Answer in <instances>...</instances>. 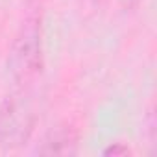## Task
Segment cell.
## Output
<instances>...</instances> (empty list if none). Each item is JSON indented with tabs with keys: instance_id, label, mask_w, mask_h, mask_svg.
<instances>
[{
	"instance_id": "7a4b0ae2",
	"label": "cell",
	"mask_w": 157,
	"mask_h": 157,
	"mask_svg": "<svg viewBox=\"0 0 157 157\" xmlns=\"http://www.w3.org/2000/svg\"><path fill=\"white\" fill-rule=\"evenodd\" d=\"M35 126V109L30 94L21 87L0 104V146L15 150L28 142Z\"/></svg>"
},
{
	"instance_id": "8992f818",
	"label": "cell",
	"mask_w": 157,
	"mask_h": 157,
	"mask_svg": "<svg viewBox=\"0 0 157 157\" xmlns=\"http://www.w3.org/2000/svg\"><path fill=\"white\" fill-rule=\"evenodd\" d=\"M93 2H96V0H93Z\"/></svg>"
},
{
	"instance_id": "5b68a950",
	"label": "cell",
	"mask_w": 157,
	"mask_h": 157,
	"mask_svg": "<svg viewBox=\"0 0 157 157\" xmlns=\"http://www.w3.org/2000/svg\"><path fill=\"white\" fill-rule=\"evenodd\" d=\"M139 2H140V0H129V4H133V6H135V4H139Z\"/></svg>"
},
{
	"instance_id": "6da1fadb",
	"label": "cell",
	"mask_w": 157,
	"mask_h": 157,
	"mask_svg": "<svg viewBox=\"0 0 157 157\" xmlns=\"http://www.w3.org/2000/svg\"><path fill=\"white\" fill-rule=\"evenodd\" d=\"M43 68V10L37 0L24 8L10 54V70L17 85L28 87Z\"/></svg>"
},
{
	"instance_id": "277c9868",
	"label": "cell",
	"mask_w": 157,
	"mask_h": 157,
	"mask_svg": "<svg viewBox=\"0 0 157 157\" xmlns=\"http://www.w3.org/2000/svg\"><path fill=\"white\" fill-rule=\"evenodd\" d=\"M104 153L105 155H128L129 153V148L124 146V144H120V142H117V144H111L109 148H105Z\"/></svg>"
},
{
	"instance_id": "3957f363",
	"label": "cell",
	"mask_w": 157,
	"mask_h": 157,
	"mask_svg": "<svg viewBox=\"0 0 157 157\" xmlns=\"http://www.w3.org/2000/svg\"><path fill=\"white\" fill-rule=\"evenodd\" d=\"M78 150V133L70 126H59L52 129L41 148H37V153L41 155H72Z\"/></svg>"
}]
</instances>
